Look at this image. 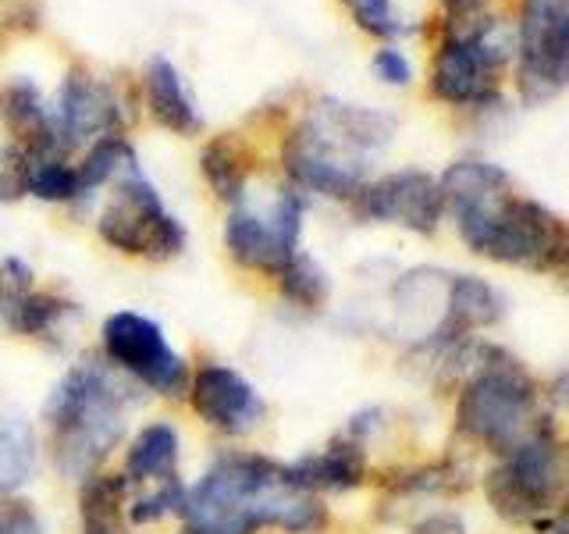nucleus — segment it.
Masks as SVG:
<instances>
[{"label":"nucleus","mask_w":569,"mask_h":534,"mask_svg":"<svg viewBox=\"0 0 569 534\" xmlns=\"http://www.w3.org/2000/svg\"><path fill=\"white\" fill-rule=\"evenodd\" d=\"M438 189L441 207L456 218L459 236L473 254L527 267V271H562L566 267V221L541 200L516 196L512 178L491 160H452L438 178Z\"/></svg>","instance_id":"f257e3e1"},{"label":"nucleus","mask_w":569,"mask_h":534,"mask_svg":"<svg viewBox=\"0 0 569 534\" xmlns=\"http://www.w3.org/2000/svg\"><path fill=\"white\" fill-rule=\"evenodd\" d=\"M178 513L186 516V534H257L260 527L313 534L328 521L320 498L267 456L218 459Z\"/></svg>","instance_id":"f03ea898"},{"label":"nucleus","mask_w":569,"mask_h":534,"mask_svg":"<svg viewBox=\"0 0 569 534\" xmlns=\"http://www.w3.org/2000/svg\"><path fill=\"white\" fill-rule=\"evenodd\" d=\"M396 129H399L396 115L378 111V107L325 97L284 136L281 142L284 171H289L299 192L352 200L360 186L370 182L367 175L373 157L388 147Z\"/></svg>","instance_id":"7ed1b4c3"},{"label":"nucleus","mask_w":569,"mask_h":534,"mask_svg":"<svg viewBox=\"0 0 569 534\" xmlns=\"http://www.w3.org/2000/svg\"><path fill=\"white\" fill-rule=\"evenodd\" d=\"M124 409H129V396L103 364H79L53 385L43 417L50 427L53 459L68 477H93V471L111 456L124 435Z\"/></svg>","instance_id":"20e7f679"},{"label":"nucleus","mask_w":569,"mask_h":534,"mask_svg":"<svg viewBox=\"0 0 569 534\" xmlns=\"http://www.w3.org/2000/svg\"><path fill=\"white\" fill-rule=\"evenodd\" d=\"M477 370L459 396V427L495 453H509L545 417L538 414V385L502 349H477Z\"/></svg>","instance_id":"39448f33"},{"label":"nucleus","mask_w":569,"mask_h":534,"mask_svg":"<svg viewBox=\"0 0 569 534\" xmlns=\"http://www.w3.org/2000/svg\"><path fill=\"white\" fill-rule=\"evenodd\" d=\"M512 36L495 18H462L449 26L431 65V93L449 107H488L498 100Z\"/></svg>","instance_id":"423d86ee"},{"label":"nucleus","mask_w":569,"mask_h":534,"mask_svg":"<svg viewBox=\"0 0 569 534\" xmlns=\"http://www.w3.org/2000/svg\"><path fill=\"white\" fill-rule=\"evenodd\" d=\"M100 239L124 257L171 260L186 249V228L164 207L153 182L142 175V165H132L118 178L114 196L100 214Z\"/></svg>","instance_id":"0eeeda50"},{"label":"nucleus","mask_w":569,"mask_h":534,"mask_svg":"<svg viewBox=\"0 0 569 534\" xmlns=\"http://www.w3.org/2000/svg\"><path fill=\"white\" fill-rule=\"evenodd\" d=\"M506 459L498 463L488 477V495L491 506L506 516V521H533L548 506L559 503L562 495V449L559 438L551 432V424H538L527 438H520Z\"/></svg>","instance_id":"6e6552de"},{"label":"nucleus","mask_w":569,"mask_h":534,"mask_svg":"<svg viewBox=\"0 0 569 534\" xmlns=\"http://www.w3.org/2000/svg\"><path fill=\"white\" fill-rule=\"evenodd\" d=\"M569 79V0H523L516 29V89L527 107L562 97Z\"/></svg>","instance_id":"1a4fd4ad"},{"label":"nucleus","mask_w":569,"mask_h":534,"mask_svg":"<svg viewBox=\"0 0 569 534\" xmlns=\"http://www.w3.org/2000/svg\"><path fill=\"white\" fill-rule=\"evenodd\" d=\"M302 214H307V196L299 189H281L267 207L239 200L224 221L228 254L249 271L278 275L299 254Z\"/></svg>","instance_id":"9d476101"},{"label":"nucleus","mask_w":569,"mask_h":534,"mask_svg":"<svg viewBox=\"0 0 569 534\" xmlns=\"http://www.w3.org/2000/svg\"><path fill=\"white\" fill-rule=\"evenodd\" d=\"M103 353L118 370L150 385L160 396H178L189 385L186 360L178 356L157 320L136 310H118L103 320Z\"/></svg>","instance_id":"9b49d317"},{"label":"nucleus","mask_w":569,"mask_h":534,"mask_svg":"<svg viewBox=\"0 0 569 534\" xmlns=\"http://www.w3.org/2000/svg\"><path fill=\"white\" fill-rule=\"evenodd\" d=\"M349 204L360 221L399 225L406 231H417V236L438 231V221L445 214L438 178L417 168H402L373 178V182H363Z\"/></svg>","instance_id":"f8f14e48"},{"label":"nucleus","mask_w":569,"mask_h":534,"mask_svg":"<svg viewBox=\"0 0 569 534\" xmlns=\"http://www.w3.org/2000/svg\"><path fill=\"white\" fill-rule=\"evenodd\" d=\"M50 118L64 150L86 147V142H97L103 136H121L124 125L114 86L86 68H71L64 76L58 89V103L50 107Z\"/></svg>","instance_id":"ddd939ff"},{"label":"nucleus","mask_w":569,"mask_h":534,"mask_svg":"<svg viewBox=\"0 0 569 534\" xmlns=\"http://www.w3.org/2000/svg\"><path fill=\"white\" fill-rule=\"evenodd\" d=\"M189 392H192L196 414L224 435H249V432H257L267 417L263 396L228 364L200 367L192 374Z\"/></svg>","instance_id":"4468645a"},{"label":"nucleus","mask_w":569,"mask_h":534,"mask_svg":"<svg viewBox=\"0 0 569 534\" xmlns=\"http://www.w3.org/2000/svg\"><path fill=\"white\" fill-rule=\"evenodd\" d=\"M506 314V296L477 275H452L445 281V310L431 335V346H452L477 328H491Z\"/></svg>","instance_id":"2eb2a0df"},{"label":"nucleus","mask_w":569,"mask_h":534,"mask_svg":"<svg viewBox=\"0 0 569 534\" xmlns=\"http://www.w3.org/2000/svg\"><path fill=\"white\" fill-rule=\"evenodd\" d=\"M289 481H296L299 488L317 492V488H331V492H349L360 488L367 477V456L356 442H335L328 449L310 453L284 467Z\"/></svg>","instance_id":"dca6fc26"},{"label":"nucleus","mask_w":569,"mask_h":534,"mask_svg":"<svg viewBox=\"0 0 569 534\" xmlns=\"http://www.w3.org/2000/svg\"><path fill=\"white\" fill-rule=\"evenodd\" d=\"M147 103L153 121L178 136H196L203 129V115L196 111L186 79L178 76V68L168 58H153L147 68Z\"/></svg>","instance_id":"f3484780"},{"label":"nucleus","mask_w":569,"mask_h":534,"mask_svg":"<svg viewBox=\"0 0 569 534\" xmlns=\"http://www.w3.org/2000/svg\"><path fill=\"white\" fill-rule=\"evenodd\" d=\"M178 463V432L171 424H150L136 435L124 456V481H164Z\"/></svg>","instance_id":"a211bd4d"},{"label":"nucleus","mask_w":569,"mask_h":534,"mask_svg":"<svg viewBox=\"0 0 569 534\" xmlns=\"http://www.w3.org/2000/svg\"><path fill=\"white\" fill-rule=\"evenodd\" d=\"M129 481L114 474H93L82 485V534H129L121 521V498Z\"/></svg>","instance_id":"6ab92c4d"},{"label":"nucleus","mask_w":569,"mask_h":534,"mask_svg":"<svg viewBox=\"0 0 569 534\" xmlns=\"http://www.w3.org/2000/svg\"><path fill=\"white\" fill-rule=\"evenodd\" d=\"M36 474V438L18 414H0V492L22 488Z\"/></svg>","instance_id":"aec40b11"},{"label":"nucleus","mask_w":569,"mask_h":534,"mask_svg":"<svg viewBox=\"0 0 569 534\" xmlns=\"http://www.w3.org/2000/svg\"><path fill=\"white\" fill-rule=\"evenodd\" d=\"M79 310L71 303L50 296V293H26L14 303L11 314L4 317V325L18 335H32V338H50L53 332H61L68 317H76Z\"/></svg>","instance_id":"412c9836"},{"label":"nucleus","mask_w":569,"mask_h":534,"mask_svg":"<svg viewBox=\"0 0 569 534\" xmlns=\"http://www.w3.org/2000/svg\"><path fill=\"white\" fill-rule=\"evenodd\" d=\"M200 168L207 175L210 189L221 196L224 204L236 207L239 200H246V160L239 154V147L231 139H213L203 147Z\"/></svg>","instance_id":"4be33fe9"},{"label":"nucleus","mask_w":569,"mask_h":534,"mask_svg":"<svg viewBox=\"0 0 569 534\" xmlns=\"http://www.w3.org/2000/svg\"><path fill=\"white\" fill-rule=\"evenodd\" d=\"M26 192L47 204H76L82 196L79 171L64 157H26Z\"/></svg>","instance_id":"5701e85b"},{"label":"nucleus","mask_w":569,"mask_h":534,"mask_svg":"<svg viewBox=\"0 0 569 534\" xmlns=\"http://www.w3.org/2000/svg\"><path fill=\"white\" fill-rule=\"evenodd\" d=\"M274 278H278L281 296L299 310H320L331 296V281L325 275V267L307 254H296Z\"/></svg>","instance_id":"b1692460"},{"label":"nucleus","mask_w":569,"mask_h":534,"mask_svg":"<svg viewBox=\"0 0 569 534\" xmlns=\"http://www.w3.org/2000/svg\"><path fill=\"white\" fill-rule=\"evenodd\" d=\"M346 11L352 14V22L360 26L370 36H402L409 32V26L396 14V4L391 0H342Z\"/></svg>","instance_id":"393cba45"},{"label":"nucleus","mask_w":569,"mask_h":534,"mask_svg":"<svg viewBox=\"0 0 569 534\" xmlns=\"http://www.w3.org/2000/svg\"><path fill=\"white\" fill-rule=\"evenodd\" d=\"M182 498H186V492H182V485H178V477L171 474V477L160 481L150 495H139L129 510V516H132V524H157V521H164V516L182 510Z\"/></svg>","instance_id":"a878e982"},{"label":"nucleus","mask_w":569,"mask_h":534,"mask_svg":"<svg viewBox=\"0 0 569 534\" xmlns=\"http://www.w3.org/2000/svg\"><path fill=\"white\" fill-rule=\"evenodd\" d=\"M0 534H47L43 521L29 498L0 492Z\"/></svg>","instance_id":"bb28decb"},{"label":"nucleus","mask_w":569,"mask_h":534,"mask_svg":"<svg viewBox=\"0 0 569 534\" xmlns=\"http://www.w3.org/2000/svg\"><path fill=\"white\" fill-rule=\"evenodd\" d=\"M26 196V154L18 147L0 150V200L11 204Z\"/></svg>","instance_id":"cd10ccee"},{"label":"nucleus","mask_w":569,"mask_h":534,"mask_svg":"<svg viewBox=\"0 0 569 534\" xmlns=\"http://www.w3.org/2000/svg\"><path fill=\"white\" fill-rule=\"evenodd\" d=\"M373 71L385 86H409L413 82V61L399 47H385L373 53Z\"/></svg>","instance_id":"c85d7f7f"},{"label":"nucleus","mask_w":569,"mask_h":534,"mask_svg":"<svg viewBox=\"0 0 569 534\" xmlns=\"http://www.w3.org/2000/svg\"><path fill=\"white\" fill-rule=\"evenodd\" d=\"M413 534H467L456 516H427Z\"/></svg>","instance_id":"c756f323"},{"label":"nucleus","mask_w":569,"mask_h":534,"mask_svg":"<svg viewBox=\"0 0 569 534\" xmlns=\"http://www.w3.org/2000/svg\"><path fill=\"white\" fill-rule=\"evenodd\" d=\"M445 8H449V18H452V22H462V18L485 14L488 0H445Z\"/></svg>","instance_id":"7c9ffc66"}]
</instances>
